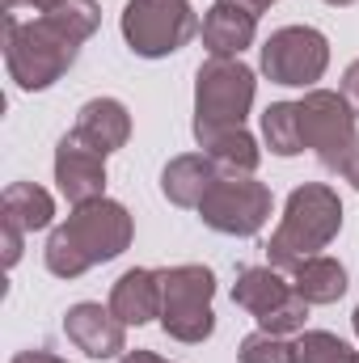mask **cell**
Listing matches in <instances>:
<instances>
[{
    "mask_svg": "<svg viewBox=\"0 0 359 363\" xmlns=\"http://www.w3.org/2000/svg\"><path fill=\"white\" fill-rule=\"evenodd\" d=\"M216 274L207 267H174L161 271V325L178 342H203L216 330L211 313Z\"/></svg>",
    "mask_w": 359,
    "mask_h": 363,
    "instance_id": "5b68a950",
    "label": "cell"
},
{
    "mask_svg": "<svg viewBox=\"0 0 359 363\" xmlns=\"http://www.w3.org/2000/svg\"><path fill=\"white\" fill-rule=\"evenodd\" d=\"M343 228V203L330 186L309 182L296 186L287 207H283V224L275 228L267 245V258L275 271H296L304 258H313L317 250H326Z\"/></svg>",
    "mask_w": 359,
    "mask_h": 363,
    "instance_id": "3957f363",
    "label": "cell"
},
{
    "mask_svg": "<svg viewBox=\"0 0 359 363\" xmlns=\"http://www.w3.org/2000/svg\"><path fill=\"white\" fill-rule=\"evenodd\" d=\"M343 97H347V106H351V114L359 118V60L347 68V77H343Z\"/></svg>",
    "mask_w": 359,
    "mask_h": 363,
    "instance_id": "603a6c76",
    "label": "cell"
},
{
    "mask_svg": "<svg viewBox=\"0 0 359 363\" xmlns=\"http://www.w3.org/2000/svg\"><path fill=\"white\" fill-rule=\"evenodd\" d=\"M359 355L334 334L326 330H309L292 342V363H355Z\"/></svg>",
    "mask_w": 359,
    "mask_h": 363,
    "instance_id": "44dd1931",
    "label": "cell"
},
{
    "mask_svg": "<svg viewBox=\"0 0 359 363\" xmlns=\"http://www.w3.org/2000/svg\"><path fill=\"white\" fill-rule=\"evenodd\" d=\"M21 4H30V9H38V13H51V9H60L64 0H0V9H4V13H17Z\"/></svg>",
    "mask_w": 359,
    "mask_h": 363,
    "instance_id": "cb8c5ba5",
    "label": "cell"
},
{
    "mask_svg": "<svg viewBox=\"0 0 359 363\" xmlns=\"http://www.w3.org/2000/svg\"><path fill=\"white\" fill-rule=\"evenodd\" d=\"M97 30V4L93 0H64L51 13H38L34 21H17V13H4V64L9 77L21 89H47L55 85L81 43Z\"/></svg>",
    "mask_w": 359,
    "mask_h": 363,
    "instance_id": "6da1fadb",
    "label": "cell"
},
{
    "mask_svg": "<svg viewBox=\"0 0 359 363\" xmlns=\"http://www.w3.org/2000/svg\"><path fill=\"white\" fill-rule=\"evenodd\" d=\"M263 135H267L270 152L279 157H296L304 152V135H300V106L296 101H275L263 114Z\"/></svg>",
    "mask_w": 359,
    "mask_h": 363,
    "instance_id": "ffe728a7",
    "label": "cell"
},
{
    "mask_svg": "<svg viewBox=\"0 0 359 363\" xmlns=\"http://www.w3.org/2000/svg\"><path fill=\"white\" fill-rule=\"evenodd\" d=\"M131 245V216L123 203L97 199L77 207L47 241V271L60 279H77L97 262L118 258Z\"/></svg>",
    "mask_w": 359,
    "mask_h": 363,
    "instance_id": "7a4b0ae2",
    "label": "cell"
},
{
    "mask_svg": "<svg viewBox=\"0 0 359 363\" xmlns=\"http://www.w3.org/2000/svg\"><path fill=\"white\" fill-rule=\"evenodd\" d=\"M254 30H258V17L233 0H216L203 17V43L216 60H233L241 55L250 43H254Z\"/></svg>",
    "mask_w": 359,
    "mask_h": 363,
    "instance_id": "9a60e30c",
    "label": "cell"
},
{
    "mask_svg": "<svg viewBox=\"0 0 359 363\" xmlns=\"http://www.w3.org/2000/svg\"><path fill=\"white\" fill-rule=\"evenodd\" d=\"M64 334L77 351H85L89 359H110L118 351H127V334H123V321L101 308V304H72L68 317H64Z\"/></svg>",
    "mask_w": 359,
    "mask_h": 363,
    "instance_id": "4fadbf2b",
    "label": "cell"
},
{
    "mask_svg": "<svg viewBox=\"0 0 359 363\" xmlns=\"http://www.w3.org/2000/svg\"><path fill=\"white\" fill-rule=\"evenodd\" d=\"M343 178H347V182H351V186H355V190H359V152H355V157H351V165L343 169Z\"/></svg>",
    "mask_w": 359,
    "mask_h": 363,
    "instance_id": "83f0119b",
    "label": "cell"
},
{
    "mask_svg": "<svg viewBox=\"0 0 359 363\" xmlns=\"http://www.w3.org/2000/svg\"><path fill=\"white\" fill-rule=\"evenodd\" d=\"M110 313L123 325H144L161 317V271H127L110 291Z\"/></svg>",
    "mask_w": 359,
    "mask_h": 363,
    "instance_id": "2e32d148",
    "label": "cell"
},
{
    "mask_svg": "<svg viewBox=\"0 0 359 363\" xmlns=\"http://www.w3.org/2000/svg\"><path fill=\"white\" fill-rule=\"evenodd\" d=\"M237 359H241V363H292V347H287L279 334L258 330V334H250V338L241 342Z\"/></svg>",
    "mask_w": 359,
    "mask_h": 363,
    "instance_id": "7402d4cb",
    "label": "cell"
},
{
    "mask_svg": "<svg viewBox=\"0 0 359 363\" xmlns=\"http://www.w3.org/2000/svg\"><path fill=\"white\" fill-rule=\"evenodd\" d=\"M233 4H241V9H250V13L258 17V13H263V9H270L275 0H233Z\"/></svg>",
    "mask_w": 359,
    "mask_h": 363,
    "instance_id": "4316f807",
    "label": "cell"
},
{
    "mask_svg": "<svg viewBox=\"0 0 359 363\" xmlns=\"http://www.w3.org/2000/svg\"><path fill=\"white\" fill-rule=\"evenodd\" d=\"M0 224H4V262L13 267L17 254H21V237L34 233V228H47L51 216H55V203L43 186L34 182H13L0 199Z\"/></svg>",
    "mask_w": 359,
    "mask_h": 363,
    "instance_id": "8fae6325",
    "label": "cell"
},
{
    "mask_svg": "<svg viewBox=\"0 0 359 363\" xmlns=\"http://www.w3.org/2000/svg\"><path fill=\"white\" fill-rule=\"evenodd\" d=\"M216 178H220V174H216V161H211V157L186 152V157H174V161L165 165L161 190H165V199L178 203V207H199L203 194L216 186Z\"/></svg>",
    "mask_w": 359,
    "mask_h": 363,
    "instance_id": "e0dca14e",
    "label": "cell"
},
{
    "mask_svg": "<svg viewBox=\"0 0 359 363\" xmlns=\"http://www.w3.org/2000/svg\"><path fill=\"white\" fill-rule=\"evenodd\" d=\"M326 4H355V0H326Z\"/></svg>",
    "mask_w": 359,
    "mask_h": 363,
    "instance_id": "f1b7e54d",
    "label": "cell"
},
{
    "mask_svg": "<svg viewBox=\"0 0 359 363\" xmlns=\"http://www.w3.org/2000/svg\"><path fill=\"white\" fill-rule=\"evenodd\" d=\"M118 363H165V359H161V355H153V351H127Z\"/></svg>",
    "mask_w": 359,
    "mask_h": 363,
    "instance_id": "484cf974",
    "label": "cell"
},
{
    "mask_svg": "<svg viewBox=\"0 0 359 363\" xmlns=\"http://www.w3.org/2000/svg\"><path fill=\"white\" fill-rule=\"evenodd\" d=\"M250 101H254V72L241 60L211 55L199 68V85H194V135L245 127Z\"/></svg>",
    "mask_w": 359,
    "mask_h": 363,
    "instance_id": "277c9868",
    "label": "cell"
},
{
    "mask_svg": "<svg viewBox=\"0 0 359 363\" xmlns=\"http://www.w3.org/2000/svg\"><path fill=\"white\" fill-rule=\"evenodd\" d=\"M326 64H330V43L313 26H283L263 43V72L275 85L309 89L321 81Z\"/></svg>",
    "mask_w": 359,
    "mask_h": 363,
    "instance_id": "9c48e42d",
    "label": "cell"
},
{
    "mask_svg": "<svg viewBox=\"0 0 359 363\" xmlns=\"http://www.w3.org/2000/svg\"><path fill=\"white\" fill-rule=\"evenodd\" d=\"M13 363H64L60 355H47V351H21Z\"/></svg>",
    "mask_w": 359,
    "mask_h": 363,
    "instance_id": "d4e9b609",
    "label": "cell"
},
{
    "mask_svg": "<svg viewBox=\"0 0 359 363\" xmlns=\"http://www.w3.org/2000/svg\"><path fill=\"white\" fill-rule=\"evenodd\" d=\"M233 304H241L245 313H254L258 325L267 334H279V338L292 334V330H300L304 317H309V300H300L296 287L283 283L275 267H250V271H241L237 287H233Z\"/></svg>",
    "mask_w": 359,
    "mask_h": 363,
    "instance_id": "30bf717a",
    "label": "cell"
},
{
    "mask_svg": "<svg viewBox=\"0 0 359 363\" xmlns=\"http://www.w3.org/2000/svg\"><path fill=\"white\" fill-rule=\"evenodd\" d=\"M72 135H77L81 144H89L93 152L110 157L114 148L127 144V135H131V114H127V106L114 101V97H93V101L81 106V118H77Z\"/></svg>",
    "mask_w": 359,
    "mask_h": 363,
    "instance_id": "5bb4252c",
    "label": "cell"
},
{
    "mask_svg": "<svg viewBox=\"0 0 359 363\" xmlns=\"http://www.w3.org/2000/svg\"><path fill=\"white\" fill-rule=\"evenodd\" d=\"M199 144L207 148V157L233 174H254L258 169V144L245 127H224V131H207L199 135Z\"/></svg>",
    "mask_w": 359,
    "mask_h": 363,
    "instance_id": "d6986e66",
    "label": "cell"
},
{
    "mask_svg": "<svg viewBox=\"0 0 359 363\" xmlns=\"http://www.w3.org/2000/svg\"><path fill=\"white\" fill-rule=\"evenodd\" d=\"M351 325H355V334H359V308H355V317H351Z\"/></svg>",
    "mask_w": 359,
    "mask_h": 363,
    "instance_id": "f546056e",
    "label": "cell"
},
{
    "mask_svg": "<svg viewBox=\"0 0 359 363\" xmlns=\"http://www.w3.org/2000/svg\"><path fill=\"white\" fill-rule=\"evenodd\" d=\"M199 216L207 228H216L224 237H254L270 220V190L250 174L216 178V186L199 203Z\"/></svg>",
    "mask_w": 359,
    "mask_h": 363,
    "instance_id": "ba28073f",
    "label": "cell"
},
{
    "mask_svg": "<svg viewBox=\"0 0 359 363\" xmlns=\"http://www.w3.org/2000/svg\"><path fill=\"white\" fill-rule=\"evenodd\" d=\"M300 106V135H304V148L317 152V161L334 174H343L351 165V157L359 152V135H355V114L347 106V97L326 89L304 93Z\"/></svg>",
    "mask_w": 359,
    "mask_h": 363,
    "instance_id": "8992f818",
    "label": "cell"
},
{
    "mask_svg": "<svg viewBox=\"0 0 359 363\" xmlns=\"http://www.w3.org/2000/svg\"><path fill=\"white\" fill-rule=\"evenodd\" d=\"M194 30H199V21L186 0H131L123 9V38L144 60H161V55L182 51L194 38Z\"/></svg>",
    "mask_w": 359,
    "mask_h": 363,
    "instance_id": "52a82bcc",
    "label": "cell"
},
{
    "mask_svg": "<svg viewBox=\"0 0 359 363\" xmlns=\"http://www.w3.org/2000/svg\"><path fill=\"white\" fill-rule=\"evenodd\" d=\"M292 274H296V279H292L296 296L309 300V304H334V300H343V291H347V271H343V262H334V258H326V254L304 258Z\"/></svg>",
    "mask_w": 359,
    "mask_h": 363,
    "instance_id": "ac0fdd59",
    "label": "cell"
},
{
    "mask_svg": "<svg viewBox=\"0 0 359 363\" xmlns=\"http://www.w3.org/2000/svg\"><path fill=\"white\" fill-rule=\"evenodd\" d=\"M55 182L72 207L97 203L106 190V157L93 152L89 144H81L77 135H64V144L55 152Z\"/></svg>",
    "mask_w": 359,
    "mask_h": 363,
    "instance_id": "7c38bea8",
    "label": "cell"
}]
</instances>
